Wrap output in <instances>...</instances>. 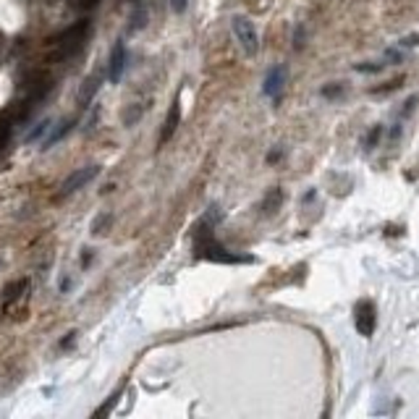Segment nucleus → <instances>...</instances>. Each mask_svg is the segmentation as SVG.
I'll return each mask as SVG.
<instances>
[{
    "label": "nucleus",
    "instance_id": "obj_10",
    "mask_svg": "<svg viewBox=\"0 0 419 419\" xmlns=\"http://www.w3.org/2000/svg\"><path fill=\"white\" fill-rule=\"evenodd\" d=\"M27 291H29V280H27V278L16 280V283H11L8 289L3 291V301H6V304H13V301L21 299Z\"/></svg>",
    "mask_w": 419,
    "mask_h": 419
},
{
    "label": "nucleus",
    "instance_id": "obj_13",
    "mask_svg": "<svg viewBox=\"0 0 419 419\" xmlns=\"http://www.w3.org/2000/svg\"><path fill=\"white\" fill-rule=\"evenodd\" d=\"M108 226H110V215H100V218L95 220V226H92V233H95V236H102Z\"/></svg>",
    "mask_w": 419,
    "mask_h": 419
},
{
    "label": "nucleus",
    "instance_id": "obj_1",
    "mask_svg": "<svg viewBox=\"0 0 419 419\" xmlns=\"http://www.w3.org/2000/svg\"><path fill=\"white\" fill-rule=\"evenodd\" d=\"M197 257L210 262H223V265H241V262H252V257H244V254H233L226 247H220L218 241L212 239V231H210V215L197 226Z\"/></svg>",
    "mask_w": 419,
    "mask_h": 419
},
{
    "label": "nucleus",
    "instance_id": "obj_6",
    "mask_svg": "<svg viewBox=\"0 0 419 419\" xmlns=\"http://www.w3.org/2000/svg\"><path fill=\"white\" fill-rule=\"evenodd\" d=\"M283 87H286V69L283 66H275V69L268 71V76H265V95L268 97H273V100H278L280 92H283Z\"/></svg>",
    "mask_w": 419,
    "mask_h": 419
},
{
    "label": "nucleus",
    "instance_id": "obj_14",
    "mask_svg": "<svg viewBox=\"0 0 419 419\" xmlns=\"http://www.w3.org/2000/svg\"><path fill=\"white\" fill-rule=\"evenodd\" d=\"M100 0H69V6L74 11H90V8H95Z\"/></svg>",
    "mask_w": 419,
    "mask_h": 419
},
{
    "label": "nucleus",
    "instance_id": "obj_5",
    "mask_svg": "<svg viewBox=\"0 0 419 419\" xmlns=\"http://www.w3.org/2000/svg\"><path fill=\"white\" fill-rule=\"evenodd\" d=\"M97 173H100V168H97V165H87V168H81V170H74L69 179L63 181V194H74V191L81 189L87 181L95 179Z\"/></svg>",
    "mask_w": 419,
    "mask_h": 419
},
{
    "label": "nucleus",
    "instance_id": "obj_18",
    "mask_svg": "<svg viewBox=\"0 0 419 419\" xmlns=\"http://www.w3.org/2000/svg\"><path fill=\"white\" fill-rule=\"evenodd\" d=\"M322 95H325V97H338L341 87H325V90H322Z\"/></svg>",
    "mask_w": 419,
    "mask_h": 419
},
{
    "label": "nucleus",
    "instance_id": "obj_12",
    "mask_svg": "<svg viewBox=\"0 0 419 419\" xmlns=\"http://www.w3.org/2000/svg\"><path fill=\"white\" fill-rule=\"evenodd\" d=\"M280 205V191L278 189H273L268 194V200H265V205H262V210H265V212H275V207H278Z\"/></svg>",
    "mask_w": 419,
    "mask_h": 419
},
{
    "label": "nucleus",
    "instance_id": "obj_4",
    "mask_svg": "<svg viewBox=\"0 0 419 419\" xmlns=\"http://www.w3.org/2000/svg\"><path fill=\"white\" fill-rule=\"evenodd\" d=\"M354 325H357V333L369 338L372 333H375V325H378V310H375V304L369 299H362L357 301V307H354Z\"/></svg>",
    "mask_w": 419,
    "mask_h": 419
},
{
    "label": "nucleus",
    "instance_id": "obj_8",
    "mask_svg": "<svg viewBox=\"0 0 419 419\" xmlns=\"http://www.w3.org/2000/svg\"><path fill=\"white\" fill-rule=\"evenodd\" d=\"M123 69H126V48H123V42H116V48L110 53V66H108L110 81H118Z\"/></svg>",
    "mask_w": 419,
    "mask_h": 419
},
{
    "label": "nucleus",
    "instance_id": "obj_17",
    "mask_svg": "<svg viewBox=\"0 0 419 419\" xmlns=\"http://www.w3.org/2000/svg\"><path fill=\"white\" fill-rule=\"evenodd\" d=\"M186 3H189V0H170V6H173V11H176V13L186 11Z\"/></svg>",
    "mask_w": 419,
    "mask_h": 419
},
{
    "label": "nucleus",
    "instance_id": "obj_11",
    "mask_svg": "<svg viewBox=\"0 0 419 419\" xmlns=\"http://www.w3.org/2000/svg\"><path fill=\"white\" fill-rule=\"evenodd\" d=\"M11 131H13V121H11L8 116H6V113H3V116H0V150H3V147H6V144H8V139H11Z\"/></svg>",
    "mask_w": 419,
    "mask_h": 419
},
{
    "label": "nucleus",
    "instance_id": "obj_9",
    "mask_svg": "<svg viewBox=\"0 0 419 419\" xmlns=\"http://www.w3.org/2000/svg\"><path fill=\"white\" fill-rule=\"evenodd\" d=\"M179 121H181V102L176 100L173 108L168 110V118H165V126H163V134H160V142H168L173 137V131L179 129Z\"/></svg>",
    "mask_w": 419,
    "mask_h": 419
},
{
    "label": "nucleus",
    "instance_id": "obj_2",
    "mask_svg": "<svg viewBox=\"0 0 419 419\" xmlns=\"http://www.w3.org/2000/svg\"><path fill=\"white\" fill-rule=\"evenodd\" d=\"M87 29H90V21H79V24L69 27V29L63 32V34H58V37L53 40V45L58 48L60 58H63V55H71L74 50H79L81 42H84V37H87Z\"/></svg>",
    "mask_w": 419,
    "mask_h": 419
},
{
    "label": "nucleus",
    "instance_id": "obj_7",
    "mask_svg": "<svg viewBox=\"0 0 419 419\" xmlns=\"http://www.w3.org/2000/svg\"><path fill=\"white\" fill-rule=\"evenodd\" d=\"M27 97H32V100H40L45 92L50 90V76L48 74H42V71H34V74H29L27 76Z\"/></svg>",
    "mask_w": 419,
    "mask_h": 419
},
{
    "label": "nucleus",
    "instance_id": "obj_15",
    "mask_svg": "<svg viewBox=\"0 0 419 419\" xmlns=\"http://www.w3.org/2000/svg\"><path fill=\"white\" fill-rule=\"evenodd\" d=\"M48 129H50V121H42V123H37V126H34V131H29V134H27V139L34 142L37 137H40V134H45Z\"/></svg>",
    "mask_w": 419,
    "mask_h": 419
},
{
    "label": "nucleus",
    "instance_id": "obj_3",
    "mask_svg": "<svg viewBox=\"0 0 419 419\" xmlns=\"http://www.w3.org/2000/svg\"><path fill=\"white\" fill-rule=\"evenodd\" d=\"M233 34H236V40H239V45L244 48L247 55H257V50H260V37H257L254 24H252L247 16H233Z\"/></svg>",
    "mask_w": 419,
    "mask_h": 419
},
{
    "label": "nucleus",
    "instance_id": "obj_16",
    "mask_svg": "<svg viewBox=\"0 0 419 419\" xmlns=\"http://www.w3.org/2000/svg\"><path fill=\"white\" fill-rule=\"evenodd\" d=\"M95 90H97V81H95V79H87V81H84V90H81V95H79V100L81 102H87V97H90V95H92V92H95Z\"/></svg>",
    "mask_w": 419,
    "mask_h": 419
}]
</instances>
